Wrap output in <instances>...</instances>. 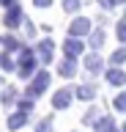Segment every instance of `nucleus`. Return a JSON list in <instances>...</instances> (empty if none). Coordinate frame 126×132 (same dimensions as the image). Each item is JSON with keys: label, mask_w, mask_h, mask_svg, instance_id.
Returning a JSON list of instances; mask_svg holds the SVG:
<instances>
[{"label": "nucleus", "mask_w": 126, "mask_h": 132, "mask_svg": "<svg viewBox=\"0 0 126 132\" xmlns=\"http://www.w3.org/2000/svg\"><path fill=\"white\" fill-rule=\"evenodd\" d=\"M25 22V14H22V8L19 6H11V8H6V16H3V25L6 28H19V25Z\"/></svg>", "instance_id": "nucleus-4"}, {"label": "nucleus", "mask_w": 126, "mask_h": 132, "mask_svg": "<svg viewBox=\"0 0 126 132\" xmlns=\"http://www.w3.org/2000/svg\"><path fill=\"white\" fill-rule=\"evenodd\" d=\"M93 132H115V121H112V116L99 118V121L93 124Z\"/></svg>", "instance_id": "nucleus-13"}, {"label": "nucleus", "mask_w": 126, "mask_h": 132, "mask_svg": "<svg viewBox=\"0 0 126 132\" xmlns=\"http://www.w3.org/2000/svg\"><path fill=\"white\" fill-rule=\"evenodd\" d=\"M107 82L110 85H115V88H121V85H126V74H123V69H118V66H112V69H107Z\"/></svg>", "instance_id": "nucleus-8"}, {"label": "nucleus", "mask_w": 126, "mask_h": 132, "mask_svg": "<svg viewBox=\"0 0 126 132\" xmlns=\"http://www.w3.org/2000/svg\"><path fill=\"white\" fill-rule=\"evenodd\" d=\"M0 6H6V8H11V6H17V0H0Z\"/></svg>", "instance_id": "nucleus-28"}, {"label": "nucleus", "mask_w": 126, "mask_h": 132, "mask_svg": "<svg viewBox=\"0 0 126 132\" xmlns=\"http://www.w3.org/2000/svg\"><path fill=\"white\" fill-rule=\"evenodd\" d=\"M3 47H6V52H19L25 44H22L17 36H3Z\"/></svg>", "instance_id": "nucleus-14"}, {"label": "nucleus", "mask_w": 126, "mask_h": 132, "mask_svg": "<svg viewBox=\"0 0 126 132\" xmlns=\"http://www.w3.org/2000/svg\"><path fill=\"white\" fill-rule=\"evenodd\" d=\"M47 85H50V72H36V77L30 80V88H27V96L30 99L41 96L44 91H47Z\"/></svg>", "instance_id": "nucleus-2"}, {"label": "nucleus", "mask_w": 126, "mask_h": 132, "mask_svg": "<svg viewBox=\"0 0 126 132\" xmlns=\"http://www.w3.org/2000/svg\"><path fill=\"white\" fill-rule=\"evenodd\" d=\"M25 33L33 39V36H36V25H30V22H27V25H25Z\"/></svg>", "instance_id": "nucleus-27"}, {"label": "nucleus", "mask_w": 126, "mask_h": 132, "mask_svg": "<svg viewBox=\"0 0 126 132\" xmlns=\"http://www.w3.org/2000/svg\"><path fill=\"white\" fill-rule=\"evenodd\" d=\"M91 47L93 50H101V47H104V30H101V28L91 30Z\"/></svg>", "instance_id": "nucleus-15"}, {"label": "nucleus", "mask_w": 126, "mask_h": 132, "mask_svg": "<svg viewBox=\"0 0 126 132\" xmlns=\"http://www.w3.org/2000/svg\"><path fill=\"white\" fill-rule=\"evenodd\" d=\"M82 63H85V69H88L91 74H99L101 69H104V61H101V58L96 55V52H91V55H85V58H82Z\"/></svg>", "instance_id": "nucleus-9"}, {"label": "nucleus", "mask_w": 126, "mask_h": 132, "mask_svg": "<svg viewBox=\"0 0 126 132\" xmlns=\"http://www.w3.org/2000/svg\"><path fill=\"white\" fill-rule=\"evenodd\" d=\"M96 3H99L101 8H112V6H115V0H96Z\"/></svg>", "instance_id": "nucleus-26"}, {"label": "nucleus", "mask_w": 126, "mask_h": 132, "mask_svg": "<svg viewBox=\"0 0 126 132\" xmlns=\"http://www.w3.org/2000/svg\"><path fill=\"white\" fill-rule=\"evenodd\" d=\"M33 6H36V8H50L52 0H33Z\"/></svg>", "instance_id": "nucleus-25"}, {"label": "nucleus", "mask_w": 126, "mask_h": 132, "mask_svg": "<svg viewBox=\"0 0 126 132\" xmlns=\"http://www.w3.org/2000/svg\"><path fill=\"white\" fill-rule=\"evenodd\" d=\"M27 118H30V116H27V113H22V110L11 113V116H8V129H22V127L27 124Z\"/></svg>", "instance_id": "nucleus-10"}, {"label": "nucleus", "mask_w": 126, "mask_h": 132, "mask_svg": "<svg viewBox=\"0 0 126 132\" xmlns=\"http://www.w3.org/2000/svg\"><path fill=\"white\" fill-rule=\"evenodd\" d=\"M121 132H126V124H123V129H121Z\"/></svg>", "instance_id": "nucleus-30"}, {"label": "nucleus", "mask_w": 126, "mask_h": 132, "mask_svg": "<svg viewBox=\"0 0 126 132\" xmlns=\"http://www.w3.org/2000/svg\"><path fill=\"white\" fill-rule=\"evenodd\" d=\"M36 55L41 63H52V55H55V47H52V39H44L36 44Z\"/></svg>", "instance_id": "nucleus-7"}, {"label": "nucleus", "mask_w": 126, "mask_h": 132, "mask_svg": "<svg viewBox=\"0 0 126 132\" xmlns=\"http://www.w3.org/2000/svg\"><path fill=\"white\" fill-rule=\"evenodd\" d=\"M36 66H38L36 50L33 47H22L19 50V61H17V74L22 80H30V77H36Z\"/></svg>", "instance_id": "nucleus-1"}, {"label": "nucleus", "mask_w": 126, "mask_h": 132, "mask_svg": "<svg viewBox=\"0 0 126 132\" xmlns=\"http://www.w3.org/2000/svg\"><path fill=\"white\" fill-rule=\"evenodd\" d=\"M0 69H3V72H17V61H14L8 52H3V55H0Z\"/></svg>", "instance_id": "nucleus-16"}, {"label": "nucleus", "mask_w": 126, "mask_h": 132, "mask_svg": "<svg viewBox=\"0 0 126 132\" xmlns=\"http://www.w3.org/2000/svg\"><path fill=\"white\" fill-rule=\"evenodd\" d=\"M115 33H118V41H121V44L126 47V19H121V22H118Z\"/></svg>", "instance_id": "nucleus-24"}, {"label": "nucleus", "mask_w": 126, "mask_h": 132, "mask_svg": "<svg viewBox=\"0 0 126 132\" xmlns=\"http://www.w3.org/2000/svg\"><path fill=\"white\" fill-rule=\"evenodd\" d=\"M36 132H52V116H47L36 124Z\"/></svg>", "instance_id": "nucleus-23"}, {"label": "nucleus", "mask_w": 126, "mask_h": 132, "mask_svg": "<svg viewBox=\"0 0 126 132\" xmlns=\"http://www.w3.org/2000/svg\"><path fill=\"white\" fill-rule=\"evenodd\" d=\"M0 102H3V105H14V102H17V88H3V94H0Z\"/></svg>", "instance_id": "nucleus-17"}, {"label": "nucleus", "mask_w": 126, "mask_h": 132, "mask_svg": "<svg viewBox=\"0 0 126 132\" xmlns=\"http://www.w3.org/2000/svg\"><path fill=\"white\" fill-rule=\"evenodd\" d=\"M82 50H85V44L80 39H71V36H69V39L63 41V52H66L69 61H77V58L82 55Z\"/></svg>", "instance_id": "nucleus-6"}, {"label": "nucleus", "mask_w": 126, "mask_h": 132, "mask_svg": "<svg viewBox=\"0 0 126 132\" xmlns=\"http://www.w3.org/2000/svg\"><path fill=\"white\" fill-rule=\"evenodd\" d=\"M74 96H77V99H85V102H91V99L96 96V85H91V82H85V85L74 88Z\"/></svg>", "instance_id": "nucleus-11"}, {"label": "nucleus", "mask_w": 126, "mask_h": 132, "mask_svg": "<svg viewBox=\"0 0 126 132\" xmlns=\"http://www.w3.org/2000/svg\"><path fill=\"white\" fill-rule=\"evenodd\" d=\"M112 107H115L118 113H126V91L115 94V99H112Z\"/></svg>", "instance_id": "nucleus-18"}, {"label": "nucleus", "mask_w": 126, "mask_h": 132, "mask_svg": "<svg viewBox=\"0 0 126 132\" xmlns=\"http://www.w3.org/2000/svg\"><path fill=\"white\" fill-rule=\"evenodd\" d=\"M17 110H22V113H27V116H30V110H33V99H30V96L19 99V102H17Z\"/></svg>", "instance_id": "nucleus-22"}, {"label": "nucleus", "mask_w": 126, "mask_h": 132, "mask_svg": "<svg viewBox=\"0 0 126 132\" xmlns=\"http://www.w3.org/2000/svg\"><path fill=\"white\" fill-rule=\"evenodd\" d=\"M123 3H126V0H115V6H123Z\"/></svg>", "instance_id": "nucleus-29"}, {"label": "nucleus", "mask_w": 126, "mask_h": 132, "mask_svg": "<svg viewBox=\"0 0 126 132\" xmlns=\"http://www.w3.org/2000/svg\"><path fill=\"white\" fill-rule=\"evenodd\" d=\"M82 121L85 124H96L99 121V107H88V113L82 116Z\"/></svg>", "instance_id": "nucleus-21"}, {"label": "nucleus", "mask_w": 126, "mask_h": 132, "mask_svg": "<svg viewBox=\"0 0 126 132\" xmlns=\"http://www.w3.org/2000/svg\"><path fill=\"white\" fill-rule=\"evenodd\" d=\"M58 74H60V77H74V74H77V61H69V58L60 61V63H58Z\"/></svg>", "instance_id": "nucleus-12"}, {"label": "nucleus", "mask_w": 126, "mask_h": 132, "mask_svg": "<svg viewBox=\"0 0 126 132\" xmlns=\"http://www.w3.org/2000/svg\"><path fill=\"white\" fill-rule=\"evenodd\" d=\"M126 61V47H121V50H115V52H112V55H110V63L112 66H121Z\"/></svg>", "instance_id": "nucleus-20"}, {"label": "nucleus", "mask_w": 126, "mask_h": 132, "mask_svg": "<svg viewBox=\"0 0 126 132\" xmlns=\"http://www.w3.org/2000/svg\"><path fill=\"white\" fill-rule=\"evenodd\" d=\"M82 8V0H63V11L66 14H77Z\"/></svg>", "instance_id": "nucleus-19"}, {"label": "nucleus", "mask_w": 126, "mask_h": 132, "mask_svg": "<svg viewBox=\"0 0 126 132\" xmlns=\"http://www.w3.org/2000/svg\"><path fill=\"white\" fill-rule=\"evenodd\" d=\"M0 41H3V39H0Z\"/></svg>", "instance_id": "nucleus-31"}, {"label": "nucleus", "mask_w": 126, "mask_h": 132, "mask_svg": "<svg viewBox=\"0 0 126 132\" xmlns=\"http://www.w3.org/2000/svg\"><path fill=\"white\" fill-rule=\"evenodd\" d=\"M88 33H91V19H85V16H77L69 25V36L71 39H80V36H88Z\"/></svg>", "instance_id": "nucleus-5"}, {"label": "nucleus", "mask_w": 126, "mask_h": 132, "mask_svg": "<svg viewBox=\"0 0 126 132\" xmlns=\"http://www.w3.org/2000/svg\"><path fill=\"white\" fill-rule=\"evenodd\" d=\"M71 102H74V88H60L52 94V107L55 110H66Z\"/></svg>", "instance_id": "nucleus-3"}]
</instances>
